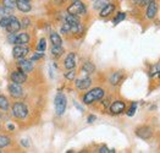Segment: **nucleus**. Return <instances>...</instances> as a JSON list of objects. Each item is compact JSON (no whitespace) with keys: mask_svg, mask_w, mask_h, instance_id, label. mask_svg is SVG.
Returning <instances> with one entry per match:
<instances>
[{"mask_svg":"<svg viewBox=\"0 0 160 153\" xmlns=\"http://www.w3.org/2000/svg\"><path fill=\"white\" fill-rule=\"evenodd\" d=\"M125 18H126V14H125V13H119V14L116 15V17L114 18V25L120 23L121 21H123Z\"/></svg>","mask_w":160,"mask_h":153,"instance_id":"nucleus-27","label":"nucleus"},{"mask_svg":"<svg viewBox=\"0 0 160 153\" xmlns=\"http://www.w3.org/2000/svg\"><path fill=\"white\" fill-rule=\"evenodd\" d=\"M54 104H55V111H56V114H58V115H62L64 111L66 110V104H67L65 94L58 93V94L55 96Z\"/></svg>","mask_w":160,"mask_h":153,"instance_id":"nucleus-2","label":"nucleus"},{"mask_svg":"<svg viewBox=\"0 0 160 153\" xmlns=\"http://www.w3.org/2000/svg\"><path fill=\"white\" fill-rule=\"evenodd\" d=\"M136 135L142 140H148L152 137V129L149 126H141L136 130Z\"/></svg>","mask_w":160,"mask_h":153,"instance_id":"nucleus-9","label":"nucleus"},{"mask_svg":"<svg viewBox=\"0 0 160 153\" xmlns=\"http://www.w3.org/2000/svg\"><path fill=\"white\" fill-rule=\"evenodd\" d=\"M62 53H64V48H62L61 45H53V48H52V55H53L54 58L61 56Z\"/></svg>","mask_w":160,"mask_h":153,"instance_id":"nucleus-21","label":"nucleus"},{"mask_svg":"<svg viewBox=\"0 0 160 153\" xmlns=\"http://www.w3.org/2000/svg\"><path fill=\"white\" fill-rule=\"evenodd\" d=\"M29 22H31V21H29L28 18H23V20H22V25H21V26H22V27H27V26L29 25Z\"/></svg>","mask_w":160,"mask_h":153,"instance_id":"nucleus-36","label":"nucleus"},{"mask_svg":"<svg viewBox=\"0 0 160 153\" xmlns=\"http://www.w3.org/2000/svg\"><path fill=\"white\" fill-rule=\"evenodd\" d=\"M95 119H97V118H95L94 115H89V116H88V119H87V121H88V123H93Z\"/></svg>","mask_w":160,"mask_h":153,"instance_id":"nucleus-37","label":"nucleus"},{"mask_svg":"<svg viewBox=\"0 0 160 153\" xmlns=\"http://www.w3.org/2000/svg\"><path fill=\"white\" fill-rule=\"evenodd\" d=\"M16 8L22 11V13H28L31 11L32 6H31V3L28 0H17V4H16Z\"/></svg>","mask_w":160,"mask_h":153,"instance_id":"nucleus-15","label":"nucleus"},{"mask_svg":"<svg viewBox=\"0 0 160 153\" xmlns=\"http://www.w3.org/2000/svg\"><path fill=\"white\" fill-rule=\"evenodd\" d=\"M103 97H104V89L97 87V88L91 89L89 92H87V93L83 96L82 100H83L84 104H92V103L97 102V100H100Z\"/></svg>","mask_w":160,"mask_h":153,"instance_id":"nucleus-1","label":"nucleus"},{"mask_svg":"<svg viewBox=\"0 0 160 153\" xmlns=\"http://www.w3.org/2000/svg\"><path fill=\"white\" fill-rule=\"evenodd\" d=\"M11 17L12 16H8V17H1V20H0V26L2 28H5L8 25H9V22H10V20H11Z\"/></svg>","mask_w":160,"mask_h":153,"instance_id":"nucleus-28","label":"nucleus"},{"mask_svg":"<svg viewBox=\"0 0 160 153\" xmlns=\"http://www.w3.org/2000/svg\"><path fill=\"white\" fill-rule=\"evenodd\" d=\"M10 79H11V81L15 82V84H22L26 82L27 75H26V72H23V71H21V70H17V71H13L12 74H11Z\"/></svg>","mask_w":160,"mask_h":153,"instance_id":"nucleus-5","label":"nucleus"},{"mask_svg":"<svg viewBox=\"0 0 160 153\" xmlns=\"http://www.w3.org/2000/svg\"><path fill=\"white\" fill-rule=\"evenodd\" d=\"M75 76H76V72H75L73 69L68 70L66 74H65V77H66L67 80H70V81H72V80L75 79Z\"/></svg>","mask_w":160,"mask_h":153,"instance_id":"nucleus-30","label":"nucleus"},{"mask_svg":"<svg viewBox=\"0 0 160 153\" xmlns=\"http://www.w3.org/2000/svg\"><path fill=\"white\" fill-rule=\"evenodd\" d=\"M136 109H137V103L133 102V103H132V105L130 107L128 111H127V115H128V116H133L134 113H136Z\"/></svg>","mask_w":160,"mask_h":153,"instance_id":"nucleus-32","label":"nucleus"},{"mask_svg":"<svg viewBox=\"0 0 160 153\" xmlns=\"http://www.w3.org/2000/svg\"><path fill=\"white\" fill-rule=\"evenodd\" d=\"M75 84H76V87H77L78 89L83 91V89H87V88L92 84V80H91L89 77H83V79L77 80Z\"/></svg>","mask_w":160,"mask_h":153,"instance_id":"nucleus-14","label":"nucleus"},{"mask_svg":"<svg viewBox=\"0 0 160 153\" xmlns=\"http://www.w3.org/2000/svg\"><path fill=\"white\" fill-rule=\"evenodd\" d=\"M12 115L17 119H25L28 115V109L23 103H15L12 105Z\"/></svg>","mask_w":160,"mask_h":153,"instance_id":"nucleus-3","label":"nucleus"},{"mask_svg":"<svg viewBox=\"0 0 160 153\" xmlns=\"http://www.w3.org/2000/svg\"><path fill=\"white\" fill-rule=\"evenodd\" d=\"M65 22L70 23L71 26H80V20L76 15H71V14H67L66 17H65Z\"/></svg>","mask_w":160,"mask_h":153,"instance_id":"nucleus-18","label":"nucleus"},{"mask_svg":"<svg viewBox=\"0 0 160 153\" xmlns=\"http://www.w3.org/2000/svg\"><path fill=\"white\" fill-rule=\"evenodd\" d=\"M0 16H1V17L11 16V9H8V8H5V6L0 8Z\"/></svg>","mask_w":160,"mask_h":153,"instance_id":"nucleus-26","label":"nucleus"},{"mask_svg":"<svg viewBox=\"0 0 160 153\" xmlns=\"http://www.w3.org/2000/svg\"><path fill=\"white\" fill-rule=\"evenodd\" d=\"M45 48H47V42H45L44 38H42L39 41V43H38V45H37V49H38L39 52H44Z\"/></svg>","mask_w":160,"mask_h":153,"instance_id":"nucleus-29","label":"nucleus"},{"mask_svg":"<svg viewBox=\"0 0 160 153\" xmlns=\"http://www.w3.org/2000/svg\"><path fill=\"white\" fill-rule=\"evenodd\" d=\"M150 1H152V0H142V1H141V5H142V6H146Z\"/></svg>","mask_w":160,"mask_h":153,"instance_id":"nucleus-38","label":"nucleus"},{"mask_svg":"<svg viewBox=\"0 0 160 153\" xmlns=\"http://www.w3.org/2000/svg\"><path fill=\"white\" fill-rule=\"evenodd\" d=\"M67 13L71 15H83L86 14V6L84 4H82L81 1H73L68 8H67Z\"/></svg>","mask_w":160,"mask_h":153,"instance_id":"nucleus-4","label":"nucleus"},{"mask_svg":"<svg viewBox=\"0 0 160 153\" xmlns=\"http://www.w3.org/2000/svg\"><path fill=\"white\" fill-rule=\"evenodd\" d=\"M94 70H95V66H94L91 61H86L83 64V66H82V71L86 72V74H93Z\"/></svg>","mask_w":160,"mask_h":153,"instance_id":"nucleus-20","label":"nucleus"},{"mask_svg":"<svg viewBox=\"0 0 160 153\" xmlns=\"http://www.w3.org/2000/svg\"><path fill=\"white\" fill-rule=\"evenodd\" d=\"M8 108H9V100H8V98L5 97V96H2V94H0V109L8 110Z\"/></svg>","mask_w":160,"mask_h":153,"instance_id":"nucleus-23","label":"nucleus"},{"mask_svg":"<svg viewBox=\"0 0 160 153\" xmlns=\"http://www.w3.org/2000/svg\"><path fill=\"white\" fill-rule=\"evenodd\" d=\"M17 66H18V69L21 70V71L28 74V72H31L33 70V63H32V60H23V58H22L17 63Z\"/></svg>","mask_w":160,"mask_h":153,"instance_id":"nucleus-11","label":"nucleus"},{"mask_svg":"<svg viewBox=\"0 0 160 153\" xmlns=\"http://www.w3.org/2000/svg\"><path fill=\"white\" fill-rule=\"evenodd\" d=\"M107 4H108V3H107V1H105V0H98V1L95 3V5H94V8H95V9H100V8L103 9V8H104V6L107 5Z\"/></svg>","mask_w":160,"mask_h":153,"instance_id":"nucleus-33","label":"nucleus"},{"mask_svg":"<svg viewBox=\"0 0 160 153\" xmlns=\"http://www.w3.org/2000/svg\"><path fill=\"white\" fill-rule=\"evenodd\" d=\"M29 42V36L27 33H20V34H16V38H15V44H22L25 45Z\"/></svg>","mask_w":160,"mask_h":153,"instance_id":"nucleus-16","label":"nucleus"},{"mask_svg":"<svg viewBox=\"0 0 160 153\" xmlns=\"http://www.w3.org/2000/svg\"><path fill=\"white\" fill-rule=\"evenodd\" d=\"M98 152L99 153H114L115 152V150H109L108 147L103 146V147H100V148L98 150Z\"/></svg>","mask_w":160,"mask_h":153,"instance_id":"nucleus-34","label":"nucleus"},{"mask_svg":"<svg viewBox=\"0 0 160 153\" xmlns=\"http://www.w3.org/2000/svg\"><path fill=\"white\" fill-rule=\"evenodd\" d=\"M157 77H159V79H160V71L158 72V74H157Z\"/></svg>","mask_w":160,"mask_h":153,"instance_id":"nucleus-40","label":"nucleus"},{"mask_svg":"<svg viewBox=\"0 0 160 153\" xmlns=\"http://www.w3.org/2000/svg\"><path fill=\"white\" fill-rule=\"evenodd\" d=\"M122 77H123V76H122V74H121L120 71L114 72V74H112V76L110 77V84H114V86H118V84L122 81Z\"/></svg>","mask_w":160,"mask_h":153,"instance_id":"nucleus-19","label":"nucleus"},{"mask_svg":"<svg viewBox=\"0 0 160 153\" xmlns=\"http://www.w3.org/2000/svg\"><path fill=\"white\" fill-rule=\"evenodd\" d=\"M8 89H9L10 94L15 98H20L23 96V89H22V87L20 86V84H15V82L11 81V84H9Z\"/></svg>","mask_w":160,"mask_h":153,"instance_id":"nucleus-6","label":"nucleus"},{"mask_svg":"<svg viewBox=\"0 0 160 153\" xmlns=\"http://www.w3.org/2000/svg\"><path fill=\"white\" fill-rule=\"evenodd\" d=\"M131 1H132L133 4H138V5H141V1H142V0H131Z\"/></svg>","mask_w":160,"mask_h":153,"instance_id":"nucleus-39","label":"nucleus"},{"mask_svg":"<svg viewBox=\"0 0 160 153\" xmlns=\"http://www.w3.org/2000/svg\"><path fill=\"white\" fill-rule=\"evenodd\" d=\"M16 4H17V0H2V5L11 10L16 8Z\"/></svg>","mask_w":160,"mask_h":153,"instance_id":"nucleus-24","label":"nucleus"},{"mask_svg":"<svg viewBox=\"0 0 160 153\" xmlns=\"http://www.w3.org/2000/svg\"><path fill=\"white\" fill-rule=\"evenodd\" d=\"M114 10H115V5H112V4H107V5L100 10V17H108L110 14H112Z\"/></svg>","mask_w":160,"mask_h":153,"instance_id":"nucleus-17","label":"nucleus"},{"mask_svg":"<svg viewBox=\"0 0 160 153\" xmlns=\"http://www.w3.org/2000/svg\"><path fill=\"white\" fill-rule=\"evenodd\" d=\"M125 108H126V104L122 102V100H116L111 105H110V111L111 114H121L125 111Z\"/></svg>","mask_w":160,"mask_h":153,"instance_id":"nucleus-12","label":"nucleus"},{"mask_svg":"<svg viewBox=\"0 0 160 153\" xmlns=\"http://www.w3.org/2000/svg\"><path fill=\"white\" fill-rule=\"evenodd\" d=\"M157 14H158V4H157V1L152 0V1L147 5L146 15H147V17L149 18V20H153V18L157 16Z\"/></svg>","mask_w":160,"mask_h":153,"instance_id":"nucleus-8","label":"nucleus"},{"mask_svg":"<svg viewBox=\"0 0 160 153\" xmlns=\"http://www.w3.org/2000/svg\"><path fill=\"white\" fill-rule=\"evenodd\" d=\"M43 55H44V54H43V52H39V53H37V54H34V55L32 56V58H31V60H32V61H36V60L40 59Z\"/></svg>","mask_w":160,"mask_h":153,"instance_id":"nucleus-35","label":"nucleus"},{"mask_svg":"<svg viewBox=\"0 0 160 153\" xmlns=\"http://www.w3.org/2000/svg\"><path fill=\"white\" fill-rule=\"evenodd\" d=\"M10 145V139L8 136H0V148H4Z\"/></svg>","mask_w":160,"mask_h":153,"instance_id":"nucleus-25","label":"nucleus"},{"mask_svg":"<svg viewBox=\"0 0 160 153\" xmlns=\"http://www.w3.org/2000/svg\"><path fill=\"white\" fill-rule=\"evenodd\" d=\"M29 53V49L27 48L26 45H22V44H17L12 50V54L16 59H22L25 58Z\"/></svg>","mask_w":160,"mask_h":153,"instance_id":"nucleus-7","label":"nucleus"},{"mask_svg":"<svg viewBox=\"0 0 160 153\" xmlns=\"http://www.w3.org/2000/svg\"><path fill=\"white\" fill-rule=\"evenodd\" d=\"M64 65H65V68L67 70L75 69V66H76V54L75 53H70L66 56V59H65Z\"/></svg>","mask_w":160,"mask_h":153,"instance_id":"nucleus-13","label":"nucleus"},{"mask_svg":"<svg viewBox=\"0 0 160 153\" xmlns=\"http://www.w3.org/2000/svg\"><path fill=\"white\" fill-rule=\"evenodd\" d=\"M160 71V64H157V65H154L153 68H152V70H150V76L152 77H154V76H157V74Z\"/></svg>","mask_w":160,"mask_h":153,"instance_id":"nucleus-31","label":"nucleus"},{"mask_svg":"<svg viewBox=\"0 0 160 153\" xmlns=\"http://www.w3.org/2000/svg\"><path fill=\"white\" fill-rule=\"evenodd\" d=\"M21 23H20V21L16 18V17H11V20H10V22H9V25L6 26V31L9 32V33H16V32H18L20 29H21Z\"/></svg>","mask_w":160,"mask_h":153,"instance_id":"nucleus-10","label":"nucleus"},{"mask_svg":"<svg viewBox=\"0 0 160 153\" xmlns=\"http://www.w3.org/2000/svg\"><path fill=\"white\" fill-rule=\"evenodd\" d=\"M50 42H52L53 45H61L62 41H61V38H60V36L58 33L53 32V33H50Z\"/></svg>","mask_w":160,"mask_h":153,"instance_id":"nucleus-22","label":"nucleus"}]
</instances>
